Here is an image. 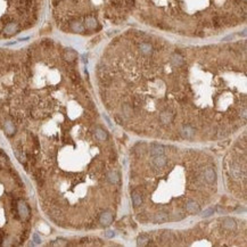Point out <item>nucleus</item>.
Instances as JSON below:
<instances>
[{"mask_svg":"<svg viewBox=\"0 0 247 247\" xmlns=\"http://www.w3.org/2000/svg\"><path fill=\"white\" fill-rule=\"evenodd\" d=\"M63 30L97 32L99 20L117 23L138 13L141 21L163 30L204 36L245 20L246 0H52Z\"/></svg>","mask_w":247,"mask_h":247,"instance_id":"f257e3e1","label":"nucleus"},{"mask_svg":"<svg viewBox=\"0 0 247 247\" xmlns=\"http://www.w3.org/2000/svg\"><path fill=\"white\" fill-rule=\"evenodd\" d=\"M17 211H18V214L23 217V219H26L29 214H30V210H29V206L26 205L24 202H20L17 204Z\"/></svg>","mask_w":247,"mask_h":247,"instance_id":"f03ea898","label":"nucleus"},{"mask_svg":"<svg viewBox=\"0 0 247 247\" xmlns=\"http://www.w3.org/2000/svg\"><path fill=\"white\" fill-rule=\"evenodd\" d=\"M166 162H167V158H166L163 154H161V155H156V156H155V158L153 160V164L155 165V167L162 169V167L166 164Z\"/></svg>","mask_w":247,"mask_h":247,"instance_id":"7ed1b4c3","label":"nucleus"},{"mask_svg":"<svg viewBox=\"0 0 247 247\" xmlns=\"http://www.w3.org/2000/svg\"><path fill=\"white\" fill-rule=\"evenodd\" d=\"M204 177H205V180L210 183H213L216 180V173L215 171L213 170L212 167H207L204 171Z\"/></svg>","mask_w":247,"mask_h":247,"instance_id":"20e7f679","label":"nucleus"},{"mask_svg":"<svg viewBox=\"0 0 247 247\" xmlns=\"http://www.w3.org/2000/svg\"><path fill=\"white\" fill-rule=\"evenodd\" d=\"M186 210H187V212L188 213H191V214H196V213H198V212L201 211V206L198 205L196 202H188L187 204H186Z\"/></svg>","mask_w":247,"mask_h":247,"instance_id":"39448f33","label":"nucleus"},{"mask_svg":"<svg viewBox=\"0 0 247 247\" xmlns=\"http://www.w3.org/2000/svg\"><path fill=\"white\" fill-rule=\"evenodd\" d=\"M169 220H170V216L165 212H160V213L155 214V216L153 217V221L155 223H164V222H167Z\"/></svg>","mask_w":247,"mask_h":247,"instance_id":"423d86ee","label":"nucleus"},{"mask_svg":"<svg viewBox=\"0 0 247 247\" xmlns=\"http://www.w3.org/2000/svg\"><path fill=\"white\" fill-rule=\"evenodd\" d=\"M112 221H113V215H112L111 213H108V212L103 213L102 216H100V222H102L103 224H106V226H107V224H111Z\"/></svg>","mask_w":247,"mask_h":247,"instance_id":"0eeeda50","label":"nucleus"},{"mask_svg":"<svg viewBox=\"0 0 247 247\" xmlns=\"http://www.w3.org/2000/svg\"><path fill=\"white\" fill-rule=\"evenodd\" d=\"M164 147H162L160 145H152V148H150V155L156 156V155H161L164 153Z\"/></svg>","mask_w":247,"mask_h":247,"instance_id":"6e6552de","label":"nucleus"},{"mask_svg":"<svg viewBox=\"0 0 247 247\" xmlns=\"http://www.w3.org/2000/svg\"><path fill=\"white\" fill-rule=\"evenodd\" d=\"M223 227L229 229V230H232L236 228V223H235V220H232L230 217H226L223 219Z\"/></svg>","mask_w":247,"mask_h":247,"instance_id":"1a4fd4ad","label":"nucleus"},{"mask_svg":"<svg viewBox=\"0 0 247 247\" xmlns=\"http://www.w3.org/2000/svg\"><path fill=\"white\" fill-rule=\"evenodd\" d=\"M132 203H133V205L136 206V207L141 205V203H142L141 195L138 194V192H133V194H132Z\"/></svg>","mask_w":247,"mask_h":247,"instance_id":"9d476101","label":"nucleus"},{"mask_svg":"<svg viewBox=\"0 0 247 247\" xmlns=\"http://www.w3.org/2000/svg\"><path fill=\"white\" fill-rule=\"evenodd\" d=\"M172 117H173V115L171 113H167V112L161 114V121L163 123H170L171 121H172Z\"/></svg>","mask_w":247,"mask_h":247,"instance_id":"9b49d317","label":"nucleus"},{"mask_svg":"<svg viewBox=\"0 0 247 247\" xmlns=\"http://www.w3.org/2000/svg\"><path fill=\"white\" fill-rule=\"evenodd\" d=\"M96 137H97L99 140H102V141H104V140L107 138V132L105 131V130L103 129H97L96 130Z\"/></svg>","mask_w":247,"mask_h":247,"instance_id":"f8f14e48","label":"nucleus"},{"mask_svg":"<svg viewBox=\"0 0 247 247\" xmlns=\"http://www.w3.org/2000/svg\"><path fill=\"white\" fill-rule=\"evenodd\" d=\"M118 174H117V172H115V171H112L109 174H108V180L111 181L112 183H116L118 181Z\"/></svg>","mask_w":247,"mask_h":247,"instance_id":"ddd939ff","label":"nucleus"},{"mask_svg":"<svg viewBox=\"0 0 247 247\" xmlns=\"http://www.w3.org/2000/svg\"><path fill=\"white\" fill-rule=\"evenodd\" d=\"M5 131L7 132V134H11L15 131V127L11 122H6L5 123Z\"/></svg>","mask_w":247,"mask_h":247,"instance_id":"4468645a","label":"nucleus"},{"mask_svg":"<svg viewBox=\"0 0 247 247\" xmlns=\"http://www.w3.org/2000/svg\"><path fill=\"white\" fill-rule=\"evenodd\" d=\"M137 242H138V245H141V246H144V245H146L147 242H149V238L146 236V235H142V236L138 237Z\"/></svg>","mask_w":247,"mask_h":247,"instance_id":"2eb2a0df","label":"nucleus"},{"mask_svg":"<svg viewBox=\"0 0 247 247\" xmlns=\"http://www.w3.org/2000/svg\"><path fill=\"white\" fill-rule=\"evenodd\" d=\"M183 217H185L183 214H181V213H177V214H173V216L171 217V220H172V221H177V220H182Z\"/></svg>","mask_w":247,"mask_h":247,"instance_id":"dca6fc26","label":"nucleus"},{"mask_svg":"<svg viewBox=\"0 0 247 247\" xmlns=\"http://www.w3.org/2000/svg\"><path fill=\"white\" fill-rule=\"evenodd\" d=\"M212 214H214V208H208V210H206V211L203 212V214H202V215L203 216H210V215H212Z\"/></svg>","mask_w":247,"mask_h":247,"instance_id":"f3484780","label":"nucleus"},{"mask_svg":"<svg viewBox=\"0 0 247 247\" xmlns=\"http://www.w3.org/2000/svg\"><path fill=\"white\" fill-rule=\"evenodd\" d=\"M33 239H34V242H36V244H39V242H41V239H40V237L38 236L36 233H34V235H33Z\"/></svg>","mask_w":247,"mask_h":247,"instance_id":"a211bd4d","label":"nucleus"},{"mask_svg":"<svg viewBox=\"0 0 247 247\" xmlns=\"http://www.w3.org/2000/svg\"><path fill=\"white\" fill-rule=\"evenodd\" d=\"M106 236H107V237H113L114 236V232L113 231H107V232H106Z\"/></svg>","mask_w":247,"mask_h":247,"instance_id":"6ab92c4d","label":"nucleus"}]
</instances>
